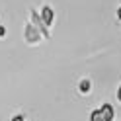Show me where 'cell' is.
Wrapping results in <instances>:
<instances>
[{
    "instance_id": "cell-5",
    "label": "cell",
    "mask_w": 121,
    "mask_h": 121,
    "mask_svg": "<svg viewBox=\"0 0 121 121\" xmlns=\"http://www.w3.org/2000/svg\"><path fill=\"white\" fill-rule=\"evenodd\" d=\"M12 121H24V117H14Z\"/></svg>"
},
{
    "instance_id": "cell-8",
    "label": "cell",
    "mask_w": 121,
    "mask_h": 121,
    "mask_svg": "<svg viewBox=\"0 0 121 121\" xmlns=\"http://www.w3.org/2000/svg\"><path fill=\"white\" fill-rule=\"evenodd\" d=\"M117 16H119V20H121V8H119V12H117Z\"/></svg>"
},
{
    "instance_id": "cell-1",
    "label": "cell",
    "mask_w": 121,
    "mask_h": 121,
    "mask_svg": "<svg viewBox=\"0 0 121 121\" xmlns=\"http://www.w3.org/2000/svg\"><path fill=\"white\" fill-rule=\"evenodd\" d=\"M100 113H102V117H104V121H113V108L109 104H105L104 108L100 109Z\"/></svg>"
},
{
    "instance_id": "cell-2",
    "label": "cell",
    "mask_w": 121,
    "mask_h": 121,
    "mask_svg": "<svg viewBox=\"0 0 121 121\" xmlns=\"http://www.w3.org/2000/svg\"><path fill=\"white\" fill-rule=\"evenodd\" d=\"M43 20H45V24H51V20H53V12H51L49 6L43 8Z\"/></svg>"
},
{
    "instance_id": "cell-7",
    "label": "cell",
    "mask_w": 121,
    "mask_h": 121,
    "mask_svg": "<svg viewBox=\"0 0 121 121\" xmlns=\"http://www.w3.org/2000/svg\"><path fill=\"white\" fill-rule=\"evenodd\" d=\"M117 98H119V100H121V88H119V92H117Z\"/></svg>"
},
{
    "instance_id": "cell-6",
    "label": "cell",
    "mask_w": 121,
    "mask_h": 121,
    "mask_svg": "<svg viewBox=\"0 0 121 121\" xmlns=\"http://www.w3.org/2000/svg\"><path fill=\"white\" fill-rule=\"evenodd\" d=\"M4 33H6V29H4V27H0V35H4Z\"/></svg>"
},
{
    "instance_id": "cell-3",
    "label": "cell",
    "mask_w": 121,
    "mask_h": 121,
    "mask_svg": "<svg viewBox=\"0 0 121 121\" xmlns=\"http://www.w3.org/2000/svg\"><path fill=\"white\" fill-rule=\"evenodd\" d=\"M90 121H104V117H102L100 111H94L92 115H90Z\"/></svg>"
},
{
    "instance_id": "cell-4",
    "label": "cell",
    "mask_w": 121,
    "mask_h": 121,
    "mask_svg": "<svg viewBox=\"0 0 121 121\" xmlns=\"http://www.w3.org/2000/svg\"><path fill=\"white\" fill-rule=\"evenodd\" d=\"M80 86H82V88H80V90H82V92H88V86H90V84H88V82L84 80V82H82V84H80Z\"/></svg>"
}]
</instances>
